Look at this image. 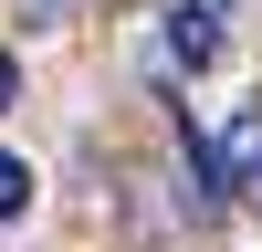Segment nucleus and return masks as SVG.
Instances as JSON below:
<instances>
[{
	"mask_svg": "<svg viewBox=\"0 0 262 252\" xmlns=\"http://www.w3.org/2000/svg\"><path fill=\"white\" fill-rule=\"evenodd\" d=\"M21 210H32V168L0 147V221H21Z\"/></svg>",
	"mask_w": 262,
	"mask_h": 252,
	"instance_id": "obj_3",
	"label": "nucleus"
},
{
	"mask_svg": "<svg viewBox=\"0 0 262 252\" xmlns=\"http://www.w3.org/2000/svg\"><path fill=\"white\" fill-rule=\"evenodd\" d=\"M168 63H189V74L221 63V11L210 0H168Z\"/></svg>",
	"mask_w": 262,
	"mask_h": 252,
	"instance_id": "obj_2",
	"label": "nucleus"
},
{
	"mask_svg": "<svg viewBox=\"0 0 262 252\" xmlns=\"http://www.w3.org/2000/svg\"><path fill=\"white\" fill-rule=\"evenodd\" d=\"M11 95H21V63H11V53H0V105H11Z\"/></svg>",
	"mask_w": 262,
	"mask_h": 252,
	"instance_id": "obj_4",
	"label": "nucleus"
},
{
	"mask_svg": "<svg viewBox=\"0 0 262 252\" xmlns=\"http://www.w3.org/2000/svg\"><path fill=\"white\" fill-rule=\"evenodd\" d=\"M252 179H262V105H242L231 137L210 147V189H221V200H231V189H252Z\"/></svg>",
	"mask_w": 262,
	"mask_h": 252,
	"instance_id": "obj_1",
	"label": "nucleus"
}]
</instances>
